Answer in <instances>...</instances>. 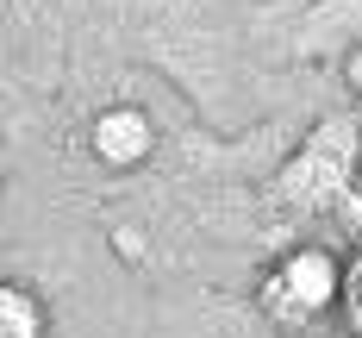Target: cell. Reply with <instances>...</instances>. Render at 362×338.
Segmentation results:
<instances>
[{
  "mask_svg": "<svg viewBox=\"0 0 362 338\" xmlns=\"http://www.w3.org/2000/svg\"><path fill=\"white\" fill-rule=\"evenodd\" d=\"M262 307L275 320H313L325 307H344V263L331 257L325 244H300L269 269L262 282Z\"/></svg>",
  "mask_w": 362,
  "mask_h": 338,
  "instance_id": "7a4b0ae2",
  "label": "cell"
},
{
  "mask_svg": "<svg viewBox=\"0 0 362 338\" xmlns=\"http://www.w3.org/2000/svg\"><path fill=\"white\" fill-rule=\"evenodd\" d=\"M344 313H350V332L362 338V257L344 263Z\"/></svg>",
  "mask_w": 362,
  "mask_h": 338,
  "instance_id": "5b68a950",
  "label": "cell"
},
{
  "mask_svg": "<svg viewBox=\"0 0 362 338\" xmlns=\"http://www.w3.org/2000/svg\"><path fill=\"white\" fill-rule=\"evenodd\" d=\"M50 320H44V300L25 288V282H6L0 288V338H44Z\"/></svg>",
  "mask_w": 362,
  "mask_h": 338,
  "instance_id": "277c9868",
  "label": "cell"
},
{
  "mask_svg": "<svg viewBox=\"0 0 362 338\" xmlns=\"http://www.w3.org/2000/svg\"><path fill=\"white\" fill-rule=\"evenodd\" d=\"M337 213H344V220H350V232H362V188H350V194H344V201H337Z\"/></svg>",
  "mask_w": 362,
  "mask_h": 338,
  "instance_id": "8992f818",
  "label": "cell"
},
{
  "mask_svg": "<svg viewBox=\"0 0 362 338\" xmlns=\"http://www.w3.org/2000/svg\"><path fill=\"white\" fill-rule=\"evenodd\" d=\"M356 119H325L306 150H293L288 163H281V176H275V194L300 207V213H331L350 188H356Z\"/></svg>",
  "mask_w": 362,
  "mask_h": 338,
  "instance_id": "6da1fadb",
  "label": "cell"
},
{
  "mask_svg": "<svg viewBox=\"0 0 362 338\" xmlns=\"http://www.w3.org/2000/svg\"><path fill=\"white\" fill-rule=\"evenodd\" d=\"M350 88H356V94H362V50H356V57H350Z\"/></svg>",
  "mask_w": 362,
  "mask_h": 338,
  "instance_id": "52a82bcc",
  "label": "cell"
},
{
  "mask_svg": "<svg viewBox=\"0 0 362 338\" xmlns=\"http://www.w3.org/2000/svg\"><path fill=\"white\" fill-rule=\"evenodd\" d=\"M88 150H94L107 169H132V163H144L150 150H156V125H150V113H138V107H107L88 125Z\"/></svg>",
  "mask_w": 362,
  "mask_h": 338,
  "instance_id": "3957f363",
  "label": "cell"
}]
</instances>
